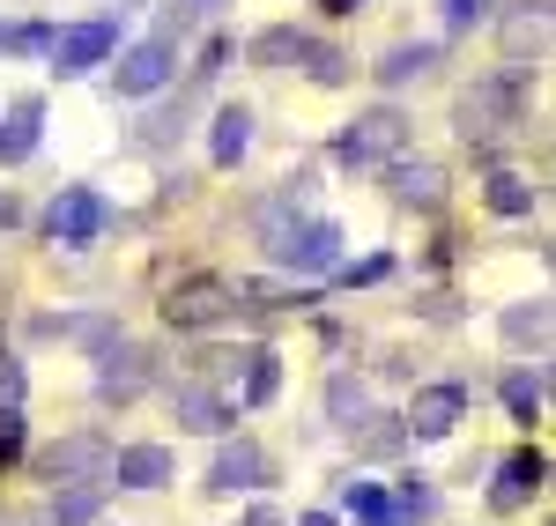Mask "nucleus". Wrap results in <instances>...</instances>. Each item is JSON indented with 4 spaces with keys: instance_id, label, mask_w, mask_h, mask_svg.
<instances>
[{
    "instance_id": "f257e3e1",
    "label": "nucleus",
    "mask_w": 556,
    "mask_h": 526,
    "mask_svg": "<svg viewBox=\"0 0 556 526\" xmlns=\"http://www.w3.org/2000/svg\"><path fill=\"white\" fill-rule=\"evenodd\" d=\"M453 127H460V141H468V149H490V141L519 133V127H527V67H519V60H505L497 75L468 82L460 97H453Z\"/></svg>"
},
{
    "instance_id": "f03ea898",
    "label": "nucleus",
    "mask_w": 556,
    "mask_h": 526,
    "mask_svg": "<svg viewBox=\"0 0 556 526\" xmlns=\"http://www.w3.org/2000/svg\"><path fill=\"white\" fill-rule=\"evenodd\" d=\"M260 245H267V260L290 267V274H327V267H342V230L327 216H312V222L290 216L282 230H267Z\"/></svg>"
},
{
    "instance_id": "7ed1b4c3",
    "label": "nucleus",
    "mask_w": 556,
    "mask_h": 526,
    "mask_svg": "<svg viewBox=\"0 0 556 526\" xmlns=\"http://www.w3.org/2000/svg\"><path fill=\"white\" fill-rule=\"evenodd\" d=\"M408 149V119L393 112V104H379V112H356L342 127V141H334V156H342L349 171H371V164H393Z\"/></svg>"
},
{
    "instance_id": "20e7f679",
    "label": "nucleus",
    "mask_w": 556,
    "mask_h": 526,
    "mask_svg": "<svg viewBox=\"0 0 556 526\" xmlns=\"http://www.w3.org/2000/svg\"><path fill=\"white\" fill-rule=\"evenodd\" d=\"M238 311V290L223 282V274H186L172 297H164V326H178V334H208V326H223Z\"/></svg>"
},
{
    "instance_id": "39448f33",
    "label": "nucleus",
    "mask_w": 556,
    "mask_h": 526,
    "mask_svg": "<svg viewBox=\"0 0 556 526\" xmlns=\"http://www.w3.org/2000/svg\"><path fill=\"white\" fill-rule=\"evenodd\" d=\"M104 222H112V208H104V193H97V185H60V193H52L45 230H52V245L83 253V245H97V238H104Z\"/></svg>"
},
{
    "instance_id": "423d86ee",
    "label": "nucleus",
    "mask_w": 556,
    "mask_h": 526,
    "mask_svg": "<svg viewBox=\"0 0 556 526\" xmlns=\"http://www.w3.org/2000/svg\"><path fill=\"white\" fill-rule=\"evenodd\" d=\"M112 452H119V445L104 438V431H75V438H60L38 460V475L45 483H104V475H112Z\"/></svg>"
},
{
    "instance_id": "0eeeda50",
    "label": "nucleus",
    "mask_w": 556,
    "mask_h": 526,
    "mask_svg": "<svg viewBox=\"0 0 556 526\" xmlns=\"http://www.w3.org/2000/svg\"><path fill=\"white\" fill-rule=\"evenodd\" d=\"M112 52H119V15H97V23H75L52 38V67H60V82H75L89 67H104Z\"/></svg>"
},
{
    "instance_id": "6e6552de",
    "label": "nucleus",
    "mask_w": 556,
    "mask_h": 526,
    "mask_svg": "<svg viewBox=\"0 0 556 526\" xmlns=\"http://www.w3.org/2000/svg\"><path fill=\"white\" fill-rule=\"evenodd\" d=\"M497 44H505V60H542L556 44V0H513L505 15H497Z\"/></svg>"
},
{
    "instance_id": "1a4fd4ad",
    "label": "nucleus",
    "mask_w": 556,
    "mask_h": 526,
    "mask_svg": "<svg viewBox=\"0 0 556 526\" xmlns=\"http://www.w3.org/2000/svg\"><path fill=\"white\" fill-rule=\"evenodd\" d=\"M172 60H178V44L141 38L134 52H119V67H112V97H156V89L172 82Z\"/></svg>"
},
{
    "instance_id": "9d476101",
    "label": "nucleus",
    "mask_w": 556,
    "mask_h": 526,
    "mask_svg": "<svg viewBox=\"0 0 556 526\" xmlns=\"http://www.w3.org/2000/svg\"><path fill=\"white\" fill-rule=\"evenodd\" d=\"M30 334H38V342H75V349L104 356L112 342H119V319H112V311H52V319H38Z\"/></svg>"
},
{
    "instance_id": "9b49d317",
    "label": "nucleus",
    "mask_w": 556,
    "mask_h": 526,
    "mask_svg": "<svg viewBox=\"0 0 556 526\" xmlns=\"http://www.w3.org/2000/svg\"><path fill=\"white\" fill-rule=\"evenodd\" d=\"M460 415H468V386H424V394L408 400V431L416 438H453Z\"/></svg>"
},
{
    "instance_id": "f8f14e48",
    "label": "nucleus",
    "mask_w": 556,
    "mask_h": 526,
    "mask_svg": "<svg viewBox=\"0 0 556 526\" xmlns=\"http://www.w3.org/2000/svg\"><path fill=\"white\" fill-rule=\"evenodd\" d=\"M141 386H149V349L112 342V349L97 356V400H134Z\"/></svg>"
},
{
    "instance_id": "ddd939ff",
    "label": "nucleus",
    "mask_w": 556,
    "mask_h": 526,
    "mask_svg": "<svg viewBox=\"0 0 556 526\" xmlns=\"http://www.w3.org/2000/svg\"><path fill=\"white\" fill-rule=\"evenodd\" d=\"M260 483H267V452H260L253 438H238V445L215 452V467H208L215 497H238V489H260Z\"/></svg>"
},
{
    "instance_id": "4468645a",
    "label": "nucleus",
    "mask_w": 556,
    "mask_h": 526,
    "mask_svg": "<svg viewBox=\"0 0 556 526\" xmlns=\"http://www.w3.org/2000/svg\"><path fill=\"white\" fill-rule=\"evenodd\" d=\"M497 334L513 349H556V297H534V305H505Z\"/></svg>"
},
{
    "instance_id": "2eb2a0df",
    "label": "nucleus",
    "mask_w": 556,
    "mask_h": 526,
    "mask_svg": "<svg viewBox=\"0 0 556 526\" xmlns=\"http://www.w3.org/2000/svg\"><path fill=\"white\" fill-rule=\"evenodd\" d=\"M386 185H393V201H401V208H424V216L445 201V171L424 164V156H416V164H401V156H393V164H386Z\"/></svg>"
},
{
    "instance_id": "dca6fc26",
    "label": "nucleus",
    "mask_w": 556,
    "mask_h": 526,
    "mask_svg": "<svg viewBox=\"0 0 556 526\" xmlns=\"http://www.w3.org/2000/svg\"><path fill=\"white\" fill-rule=\"evenodd\" d=\"M112 483L119 489H164L172 483V445H127V452H112Z\"/></svg>"
},
{
    "instance_id": "f3484780",
    "label": "nucleus",
    "mask_w": 556,
    "mask_h": 526,
    "mask_svg": "<svg viewBox=\"0 0 556 526\" xmlns=\"http://www.w3.org/2000/svg\"><path fill=\"white\" fill-rule=\"evenodd\" d=\"M542 483H549V460H542V452H513V460L497 467V489H490V504H497V512H513V504H527V497H534Z\"/></svg>"
},
{
    "instance_id": "a211bd4d",
    "label": "nucleus",
    "mask_w": 556,
    "mask_h": 526,
    "mask_svg": "<svg viewBox=\"0 0 556 526\" xmlns=\"http://www.w3.org/2000/svg\"><path fill=\"white\" fill-rule=\"evenodd\" d=\"M438 60H445V44H438V38H416V44H393L371 75H379V89H401V82H424Z\"/></svg>"
},
{
    "instance_id": "6ab92c4d",
    "label": "nucleus",
    "mask_w": 556,
    "mask_h": 526,
    "mask_svg": "<svg viewBox=\"0 0 556 526\" xmlns=\"http://www.w3.org/2000/svg\"><path fill=\"white\" fill-rule=\"evenodd\" d=\"M245 149H253V112H245V104H223V112H215V133H208L215 171H238Z\"/></svg>"
},
{
    "instance_id": "aec40b11",
    "label": "nucleus",
    "mask_w": 556,
    "mask_h": 526,
    "mask_svg": "<svg viewBox=\"0 0 556 526\" xmlns=\"http://www.w3.org/2000/svg\"><path fill=\"white\" fill-rule=\"evenodd\" d=\"M172 415L186 423V431H201V438H223V431L238 423V415H230L208 386H172Z\"/></svg>"
},
{
    "instance_id": "412c9836",
    "label": "nucleus",
    "mask_w": 556,
    "mask_h": 526,
    "mask_svg": "<svg viewBox=\"0 0 556 526\" xmlns=\"http://www.w3.org/2000/svg\"><path fill=\"white\" fill-rule=\"evenodd\" d=\"M38 127H45V97H15L8 119H0V164H23L38 149Z\"/></svg>"
},
{
    "instance_id": "4be33fe9",
    "label": "nucleus",
    "mask_w": 556,
    "mask_h": 526,
    "mask_svg": "<svg viewBox=\"0 0 556 526\" xmlns=\"http://www.w3.org/2000/svg\"><path fill=\"white\" fill-rule=\"evenodd\" d=\"M97 504H104V483H60V489H52L45 526H89V519H97Z\"/></svg>"
},
{
    "instance_id": "5701e85b",
    "label": "nucleus",
    "mask_w": 556,
    "mask_h": 526,
    "mask_svg": "<svg viewBox=\"0 0 556 526\" xmlns=\"http://www.w3.org/2000/svg\"><path fill=\"white\" fill-rule=\"evenodd\" d=\"M298 67H304V82L334 89V82H349V67H356V60H349L342 44H327V38H304L298 44Z\"/></svg>"
},
{
    "instance_id": "b1692460",
    "label": "nucleus",
    "mask_w": 556,
    "mask_h": 526,
    "mask_svg": "<svg viewBox=\"0 0 556 526\" xmlns=\"http://www.w3.org/2000/svg\"><path fill=\"white\" fill-rule=\"evenodd\" d=\"M298 44H304L298 23H275V30H260V38H253V67H298Z\"/></svg>"
},
{
    "instance_id": "393cba45",
    "label": "nucleus",
    "mask_w": 556,
    "mask_h": 526,
    "mask_svg": "<svg viewBox=\"0 0 556 526\" xmlns=\"http://www.w3.org/2000/svg\"><path fill=\"white\" fill-rule=\"evenodd\" d=\"M482 201H490V216H527V208H534V185L513 178V171H497L490 185H482Z\"/></svg>"
},
{
    "instance_id": "a878e982",
    "label": "nucleus",
    "mask_w": 556,
    "mask_h": 526,
    "mask_svg": "<svg viewBox=\"0 0 556 526\" xmlns=\"http://www.w3.org/2000/svg\"><path fill=\"white\" fill-rule=\"evenodd\" d=\"M245 363H253V371H245V408H267V400L282 394V356H245Z\"/></svg>"
},
{
    "instance_id": "bb28decb",
    "label": "nucleus",
    "mask_w": 556,
    "mask_h": 526,
    "mask_svg": "<svg viewBox=\"0 0 556 526\" xmlns=\"http://www.w3.org/2000/svg\"><path fill=\"white\" fill-rule=\"evenodd\" d=\"M401 438H408V415H371V431H364V460L401 452Z\"/></svg>"
},
{
    "instance_id": "cd10ccee",
    "label": "nucleus",
    "mask_w": 556,
    "mask_h": 526,
    "mask_svg": "<svg viewBox=\"0 0 556 526\" xmlns=\"http://www.w3.org/2000/svg\"><path fill=\"white\" fill-rule=\"evenodd\" d=\"M0 52H52V23H8L0 15Z\"/></svg>"
},
{
    "instance_id": "c85d7f7f",
    "label": "nucleus",
    "mask_w": 556,
    "mask_h": 526,
    "mask_svg": "<svg viewBox=\"0 0 556 526\" xmlns=\"http://www.w3.org/2000/svg\"><path fill=\"white\" fill-rule=\"evenodd\" d=\"M505 408H513L519 423H534V415H542V386H534L527 371H513V379H505Z\"/></svg>"
},
{
    "instance_id": "c756f323",
    "label": "nucleus",
    "mask_w": 556,
    "mask_h": 526,
    "mask_svg": "<svg viewBox=\"0 0 556 526\" xmlns=\"http://www.w3.org/2000/svg\"><path fill=\"white\" fill-rule=\"evenodd\" d=\"M401 512H408V526L438 512V489H430V475H401Z\"/></svg>"
},
{
    "instance_id": "7c9ffc66",
    "label": "nucleus",
    "mask_w": 556,
    "mask_h": 526,
    "mask_svg": "<svg viewBox=\"0 0 556 526\" xmlns=\"http://www.w3.org/2000/svg\"><path fill=\"white\" fill-rule=\"evenodd\" d=\"M193 23H201V8H193V0H172V8H164V23H156V38L178 44V38H193Z\"/></svg>"
},
{
    "instance_id": "2f4dec72",
    "label": "nucleus",
    "mask_w": 556,
    "mask_h": 526,
    "mask_svg": "<svg viewBox=\"0 0 556 526\" xmlns=\"http://www.w3.org/2000/svg\"><path fill=\"white\" fill-rule=\"evenodd\" d=\"M327 415H334V423L364 415V386H356V379H334V386H327Z\"/></svg>"
},
{
    "instance_id": "473e14b6",
    "label": "nucleus",
    "mask_w": 556,
    "mask_h": 526,
    "mask_svg": "<svg viewBox=\"0 0 556 526\" xmlns=\"http://www.w3.org/2000/svg\"><path fill=\"white\" fill-rule=\"evenodd\" d=\"M8 460H23V408L0 400V467H8Z\"/></svg>"
},
{
    "instance_id": "72a5a7b5",
    "label": "nucleus",
    "mask_w": 556,
    "mask_h": 526,
    "mask_svg": "<svg viewBox=\"0 0 556 526\" xmlns=\"http://www.w3.org/2000/svg\"><path fill=\"white\" fill-rule=\"evenodd\" d=\"M490 0H445V30H475Z\"/></svg>"
},
{
    "instance_id": "f704fd0d",
    "label": "nucleus",
    "mask_w": 556,
    "mask_h": 526,
    "mask_svg": "<svg viewBox=\"0 0 556 526\" xmlns=\"http://www.w3.org/2000/svg\"><path fill=\"white\" fill-rule=\"evenodd\" d=\"M0 400L23 408V363H8V356H0Z\"/></svg>"
},
{
    "instance_id": "c9c22d12",
    "label": "nucleus",
    "mask_w": 556,
    "mask_h": 526,
    "mask_svg": "<svg viewBox=\"0 0 556 526\" xmlns=\"http://www.w3.org/2000/svg\"><path fill=\"white\" fill-rule=\"evenodd\" d=\"M386 274H393V260H356V267H342V282H386Z\"/></svg>"
},
{
    "instance_id": "e433bc0d",
    "label": "nucleus",
    "mask_w": 556,
    "mask_h": 526,
    "mask_svg": "<svg viewBox=\"0 0 556 526\" xmlns=\"http://www.w3.org/2000/svg\"><path fill=\"white\" fill-rule=\"evenodd\" d=\"M8 222H23V208H15V193H0V230H8Z\"/></svg>"
},
{
    "instance_id": "4c0bfd02",
    "label": "nucleus",
    "mask_w": 556,
    "mask_h": 526,
    "mask_svg": "<svg viewBox=\"0 0 556 526\" xmlns=\"http://www.w3.org/2000/svg\"><path fill=\"white\" fill-rule=\"evenodd\" d=\"M319 8H327V15H356L364 0H319Z\"/></svg>"
},
{
    "instance_id": "58836bf2",
    "label": "nucleus",
    "mask_w": 556,
    "mask_h": 526,
    "mask_svg": "<svg viewBox=\"0 0 556 526\" xmlns=\"http://www.w3.org/2000/svg\"><path fill=\"white\" fill-rule=\"evenodd\" d=\"M245 526H282V519H275V512H267V504H260V512H245Z\"/></svg>"
},
{
    "instance_id": "ea45409f",
    "label": "nucleus",
    "mask_w": 556,
    "mask_h": 526,
    "mask_svg": "<svg viewBox=\"0 0 556 526\" xmlns=\"http://www.w3.org/2000/svg\"><path fill=\"white\" fill-rule=\"evenodd\" d=\"M193 8H201V15H215V8H223V0H193Z\"/></svg>"
}]
</instances>
